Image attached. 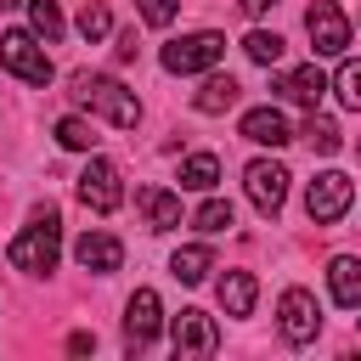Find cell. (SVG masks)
<instances>
[{"label": "cell", "instance_id": "obj_28", "mask_svg": "<svg viewBox=\"0 0 361 361\" xmlns=\"http://www.w3.org/2000/svg\"><path fill=\"white\" fill-rule=\"evenodd\" d=\"M135 11H141V23L169 28V23H175V11H180V0H135Z\"/></svg>", "mask_w": 361, "mask_h": 361}, {"label": "cell", "instance_id": "obj_21", "mask_svg": "<svg viewBox=\"0 0 361 361\" xmlns=\"http://www.w3.org/2000/svg\"><path fill=\"white\" fill-rule=\"evenodd\" d=\"M28 28H34L45 45H56V39H62V11H56V0H28Z\"/></svg>", "mask_w": 361, "mask_h": 361}, {"label": "cell", "instance_id": "obj_11", "mask_svg": "<svg viewBox=\"0 0 361 361\" xmlns=\"http://www.w3.org/2000/svg\"><path fill=\"white\" fill-rule=\"evenodd\" d=\"M276 316H282V338H288V344H310L316 327H322V310H316V299H310L305 288H288L282 305H276Z\"/></svg>", "mask_w": 361, "mask_h": 361}, {"label": "cell", "instance_id": "obj_9", "mask_svg": "<svg viewBox=\"0 0 361 361\" xmlns=\"http://www.w3.org/2000/svg\"><path fill=\"white\" fill-rule=\"evenodd\" d=\"M158 327H164L158 293H152V288H135L130 305H124V338H130V350H147V344L158 338Z\"/></svg>", "mask_w": 361, "mask_h": 361}, {"label": "cell", "instance_id": "obj_6", "mask_svg": "<svg viewBox=\"0 0 361 361\" xmlns=\"http://www.w3.org/2000/svg\"><path fill=\"white\" fill-rule=\"evenodd\" d=\"M350 197H355L350 175H338V169H322V175L310 180V192H305V209H310V220H316V226H333V220L350 209Z\"/></svg>", "mask_w": 361, "mask_h": 361}, {"label": "cell", "instance_id": "obj_14", "mask_svg": "<svg viewBox=\"0 0 361 361\" xmlns=\"http://www.w3.org/2000/svg\"><path fill=\"white\" fill-rule=\"evenodd\" d=\"M73 259H79L85 271L107 276V271H118V265H124V248H118V237H107V231H85V237L73 243Z\"/></svg>", "mask_w": 361, "mask_h": 361}, {"label": "cell", "instance_id": "obj_29", "mask_svg": "<svg viewBox=\"0 0 361 361\" xmlns=\"http://www.w3.org/2000/svg\"><path fill=\"white\" fill-rule=\"evenodd\" d=\"M68 350H73V355H85V350H96V338H90V333H73V338H68Z\"/></svg>", "mask_w": 361, "mask_h": 361}, {"label": "cell", "instance_id": "obj_10", "mask_svg": "<svg viewBox=\"0 0 361 361\" xmlns=\"http://www.w3.org/2000/svg\"><path fill=\"white\" fill-rule=\"evenodd\" d=\"M169 344H175V355H214V350H220L214 316H203V310H180V316L169 322Z\"/></svg>", "mask_w": 361, "mask_h": 361}, {"label": "cell", "instance_id": "obj_4", "mask_svg": "<svg viewBox=\"0 0 361 361\" xmlns=\"http://www.w3.org/2000/svg\"><path fill=\"white\" fill-rule=\"evenodd\" d=\"M220 56H226V39H220L214 28H203V34H180V39L164 45V68H169V73H203V68H214Z\"/></svg>", "mask_w": 361, "mask_h": 361}, {"label": "cell", "instance_id": "obj_12", "mask_svg": "<svg viewBox=\"0 0 361 361\" xmlns=\"http://www.w3.org/2000/svg\"><path fill=\"white\" fill-rule=\"evenodd\" d=\"M276 96H288V102H299V107H310L316 113V102L327 96V73L316 68V62H305V68H288V73H276V85H271Z\"/></svg>", "mask_w": 361, "mask_h": 361}, {"label": "cell", "instance_id": "obj_15", "mask_svg": "<svg viewBox=\"0 0 361 361\" xmlns=\"http://www.w3.org/2000/svg\"><path fill=\"white\" fill-rule=\"evenodd\" d=\"M135 203H141L147 231H169V226H180V197H175V192H164V186H141Z\"/></svg>", "mask_w": 361, "mask_h": 361}, {"label": "cell", "instance_id": "obj_27", "mask_svg": "<svg viewBox=\"0 0 361 361\" xmlns=\"http://www.w3.org/2000/svg\"><path fill=\"white\" fill-rule=\"evenodd\" d=\"M305 141H310L316 152H338V124H333V118H316V113H310V124H305Z\"/></svg>", "mask_w": 361, "mask_h": 361}, {"label": "cell", "instance_id": "obj_8", "mask_svg": "<svg viewBox=\"0 0 361 361\" xmlns=\"http://www.w3.org/2000/svg\"><path fill=\"white\" fill-rule=\"evenodd\" d=\"M243 186H248V203H254L259 214H276L282 197H288V169H282L276 158H254V164L243 169Z\"/></svg>", "mask_w": 361, "mask_h": 361}, {"label": "cell", "instance_id": "obj_2", "mask_svg": "<svg viewBox=\"0 0 361 361\" xmlns=\"http://www.w3.org/2000/svg\"><path fill=\"white\" fill-rule=\"evenodd\" d=\"M73 96H79V107L102 113V118H107V124H118V130H135V118H141L135 90H124V85H118V79H107V73H79V79H73Z\"/></svg>", "mask_w": 361, "mask_h": 361}, {"label": "cell", "instance_id": "obj_17", "mask_svg": "<svg viewBox=\"0 0 361 361\" xmlns=\"http://www.w3.org/2000/svg\"><path fill=\"white\" fill-rule=\"evenodd\" d=\"M169 271H175L186 288H197V282L214 271V254H209L203 243H186V248H175V254H169Z\"/></svg>", "mask_w": 361, "mask_h": 361}, {"label": "cell", "instance_id": "obj_13", "mask_svg": "<svg viewBox=\"0 0 361 361\" xmlns=\"http://www.w3.org/2000/svg\"><path fill=\"white\" fill-rule=\"evenodd\" d=\"M243 141H254V147H288L293 124H288L282 107H248L243 113Z\"/></svg>", "mask_w": 361, "mask_h": 361}, {"label": "cell", "instance_id": "obj_18", "mask_svg": "<svg viewBox=\"0 0 361 361\" xmlns=\"http://www.w3.org/2000/svg\"><path fill=\"white\" fill-rule=\"evenodd\" d=\"M254 293H259V288H254L248 271H226V276H220V305H226V316H248V310H254Z\"/></svg>", "mask_w": 361, "mask_h": 361}, {"label": "cell", "instance_id": "obj_23", "mask_svg": "<svg viewBox=\"0 0 361 361\" xmlns=\"http://www.w3.org/2000/svg\"><path fill=\"white\" fill-rule=\"evenodd\" d=\"M243 51H248L259 68H271V62H282V34H265V28H254V34L243 39Z\"/></svg>", "mask_w": 361, "mask_h": 361}, {"label": "cell", "instance_id": "obj_22", "mask_svg": "<svg viewBox=\"0 0 361 361\" xmlns=\"http://www.w3.org/2000/svg\"><path fill=\"white\" fill-rule=\"evenodd\" d=\"M56 141L73 147V152H90V147H96V130H90L79 113H68V118H56Z\"/></svg>", "mask_w": 361, "mask_h": 361}, {"label": "cell", "instance_id": "obj_25", "mask_svg": "<svg viewBox=\"0 0 361 361\" xmlns=\"http://www.w3.org/2000/svg\"><path fill=\"white\" fill-rule=\"evenodd\" d=\"M333 90H338V102H344V107H355V113H361V62H344V68L333 73Z\"/></svg>", "mask_w": 361, "mask_h": 361}, {"label": "cell", "instance_id": "obj_5", "mask_svg": "<svg viewBox=\"0 0 361 361\" xmlns=\"http://www.w3.org/2000/svg\"><path fill=\"white\" fill-rule=\"evenodd\" d=\"M79 203L96 209V214H113V209L124 203V175H118L113 158H90V164H85V175H79Z\"/></svg>", "mask_w": 361, "mask_h": 361}, {"label": "cell", "instance_id": "obj_20", "mask_svg": "<svg viewBox=\"0 0 361 361\" xmlns=\"http://www.w3.org/2000/svg\"><path fill=\"white\" fill-rule=\"evenodd\" d=\"M214 180H220V158H214V152H192V158L180 164V186H192V192H214Z\"/></svg>", "mask_w": 361, "mask_h": 361}, {"label": "cell", "instance_id": "obj_31", "mask_svg": "<svg viewBox=\"0 0 361 361\" xmlns=\"http://www.w3.org/2000/svg\"><path fill=\"white\" fill-rule=\"evenodd\" d=\"M0 6H17V0H0Z\"/></svg>", "mask_w": 361, "mask_h": 361}, {"label": "cell", "instance_id": "obj_16", "mask_svg": "<svg viewBox=\"0 0 361 361\" xmlns=\"http://www.w3.org/2000/svg\"><path fill=\"white\" fill-rule=\"evenodd\" d=\"M327 288H333L338 305L355 310V305H361V259H355V254H338V259L327 265Z\"/></svg>", "mask_w": 361, "mask_h": 361}, {"label": "cell", "instance_id": "obj_1", "mask_svg": "<svg viewBox=\"0 0 361 361\" xmlns=\"http://www.w3.org/2000/svg\"><path fill=\"white\" fill-rule=\"evenodd\" d=\"M56 254H62V220H56V209H34V220L11 237V248H6V259L17 265V271H28V276H45L51 265H56Z\"/></svg>", "mask_w": 361, "mask_h": 361}, {"label": "cell", "instance_id": "obj_24", "mask_svg": "<svg viewBox=\"0 0 361 361\" xmlns=\"http://www.w3.org/2000/svg\"><path fill=\"white\" fill-rule=\"evenodd\" d=\"M79 34H85V39H107V34H113V17H107L102 0H85V11H79Z\"/></svg>", "mask_w": 361, "mask_h": 361}, {"label": "cell", "instance_id": "obj_3", "mask_svg": "<svg viewBox=\"0 0 361 361\" xmlns=\"http://www.w3.org/2000/svg\"><path fill=\"white\" fill-rule=\"evenodd\" d=\"M0 62H6L23 85H51V51L39 45L34 28H6V34H0Z\"/></svg>", "mask_w": 361, "mask_h": 361}, {"label": "cell", "instance_id": "obj_19", "mask_svg": "<svg viewBox=\"0 0 361 361\" xmlns=\"http://www.w3.org/2000/svg\"><path fill=\"white\" fill-rule=\"evenodd\" d=\"M231 102H237V79H231V73H209V79H203V90L192 96V107H197V113H226Z\"/></svg>", "mask_w": 361, "mask_h": 361}, {"label": "cell", "instance_id": "obj_7", "mask_svg": "<svg viewBox=\"0 0 361 361\" xmlns=\"http://www.w3.org/2000/svg\"><path fill=\"white\" fill-rule=\"evenodd\" d=\"M305 34H310L316 56H344V45H350V23H344V11L333 0H316L305 11Z\"/></svg>", "mask_w": 361, "mask_h": 361}, {"label": "cell", "instance_id": "obj_30", "mask_svg": "<svg viewBox=\"0 0 361 361\" xmlns=\"http://www.w3.org/2000/svg\"><path fill=\"white\" fill-rule=\"evenodd\" d=\"M237 6H243V11H248V17H265V11H271V6H276V0H237Z\"/></svg>", "mask_w": 361, "mask_h": 361}, {"label": "cell", "instance_id": "obj_26", "mask_svg": "<svg viewBox=\"0 0 361 361\" xmlns=\"http://www.w3.org/2000/svg\"><path fill=\"white\" fill-rule=\"evenodd\" d=\"M192 226H197V231H226V226H231V203H226V197H209V203L192 214Z\"/></svg>", "mask_w": 361, "mask_h": 361}]
</instances>
